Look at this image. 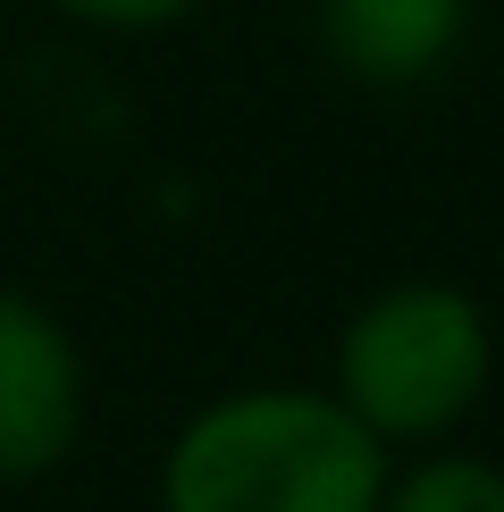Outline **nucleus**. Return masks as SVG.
Listing matches in <instances>:
<instances>
[{"label": "nucleus", "mask_w": 504, "mask_h": 512, "mask_svg": "<svg viewBox=\"0 0 504 512\" xmlns=\"http://www.w3.org/2000/svg\"><path fill=\"white\" fill-rule=\"evenodd\" d=\"M42 9H59L84 34H168V26H185L202 0H42Z\"/></svg>", "instance_id": "obj_6"}, {"label": "nucleus", "mask_w": 504, "mask_h": 512, "mask_svg": "<svg viewBox=\"0 0 504 512\" xmlns=\"http://www.w3.org/2000/svg\"><path fill=\"white\" fill-rule=\"evenodd\" d=\"M93 420V370L76 328L42 294L0 286V487H42L76 462Z\"/></svg>", "instance_id": "obj_3"}, {"label": "nucleus", "mask_w": 504, "mask_h": 512, "mask_svg": "<svg viewBox=\"0 0 504 512\" xmlns=\"http://www.w3.org/2000/svg\"><path fill=\"white\" fill-rule=\"evenodd\" d=\"M395 454L328 387H227L160 445V512H378Z\"/></svg>", "instance_id": "obj_1"}, {"label": "nucleus", "mask_w": 504, "mask_h": 512, "mask_svg": "<svg viewBox=\"0 0 504 512\" xmlns=\"http://www.w3.org/2000/svg\"><path fill=\"white\" fill-rule=\"evenodd\" d=\"M320 51L370 93L429 84L471 34V0H311Z\"/></svg>", "instance_id": "obj_4"}, {"label": "nucleus", "mask_w": 504, "mask_h": 512, "mask_svg": "<svg viewBox=\"0 0 504 512\" xmlns=\"http://www.w3.org/2000/svg\"><path fill=\"white\" fill-rule=\"evenodd\" d=\"M378 512H504V462L471 445H429V454H395Z\"/></svg>", "instance_id": "obj_5"}, {"label": "nucleus", "mask_w": 504, "mask_h": 512, "mask_svg": "<svg viewBox=\"0 0 504 512\" xmlns=\"http://www.w3.org/2000/svg\"><path fill=\"white\" fill-rule=\"evenodd\" d=\"M496 387V319L454 277H395L345 311L328 345V395L387 454H429L471 429Z\"/></svg>", "instance_id": "obj_2"}]
</instances>
